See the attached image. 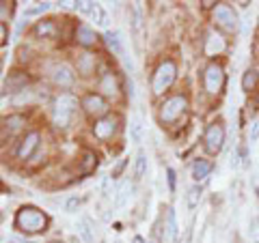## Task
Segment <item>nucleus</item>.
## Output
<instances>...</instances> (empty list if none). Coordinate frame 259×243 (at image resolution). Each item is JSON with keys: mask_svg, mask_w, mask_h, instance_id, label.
Returning <instances> with one entry per match:
<instances>
[{"mask_svg": "<svg viewBox=\"0 0 259 243\" xmlns=\"http://www.w3.org/2000/svg\"><path fill=\"white\" fill-rule=\"evenodd\" d=\"M48 215L37 207H22L18 213H15L13 226L24 234H39L48 230Z\"/></svg>", "mask_w": 259, "mask_h": 243, "instance_id": "nucleus-1", "label": "nucleus"}, {"mask_svg": "<svg viewBox=\"0 0 259 243\" xmlns=\"http://www.w3.org/2000/svg\"><path fill=\"white\" fill-rule=\"evenodd\" d=\"M78 108V99L74 95H67L63 93L54 99V110H52V116H54V125L56 127H67L71 116Z\"/></svg>", "mask_w": 259, "mask_h": 243, "instance_id": "nucleus-2", "label": "nucleus"}, {"mask_svg": "<svg viewBox=\"0 0 259 243\" xmlns=\"http://www.w3.org/2000/svg\"><path fill=\"white\" fill-rule=\"evenodd\" d=\"M188 110V99L184 95H173L160 106V120L166 125H173L177 123Z\"/></svg>", "mask_w": 259, "mask_h": 243, "instance_id": "nucleus-3", "label": "nucleus"}, {"mask_svg": "<svg viewBox=\"0 0 259 243\" xmlns=\"http://www.w3.org/2000/svg\"><path fill=\"white\" fill-rule=\"evenodd\" d=\"M177 78V67L173 60H164L156 69V74H153V80H151V91L156 95H162L164 91L171 88V84L175 82Z\"/></svg>", "mask_w": 259, "mask_h": 243, "instance_id": "nucleus-4", "label": "nucleus"}, {"mask_svg": "<svg viewBox=\"0 0 259 243\" xmlns=\"http://www.w3.org/2000/svg\"><path fill=\"white\" fill-rule=\"evenodd\" d=\"M203 84H205V91L209 95H218L225 86V69L223 65L218 63H209L205 67V74H203Z\"/></svg>", "mask_w": 259, "mask_h": 243, "instance_id": "nucleus-5", "label": "nucleus"}, {"mask_svg": "<svg viewBox=\"0 0 259 243\" xmlns=\"http://www.w3.org/2000/svg\"><path fill=\"white\" fill-rule=\"evenodd\" d=\"M223 144H225V127L221 123H212L203 134V147L209 155H218L223 151Z\"/></svg>", "mask_w": 259, "mask_h": 243, "instance_id": "nucleus-6", "label": "nucleus"}, {"mask_svg": "<svg viewBox=\"0 0 259 243\" xmlns=\"http://www.w3.org/2000/svg\"><path fill=\"white\" fill-rule=\"evenodd\" d=\"M214 18H216V22H218V26H221V28L229 30V32L238 30V15H236V11H233V7H229V5L216 7Z\"/></svg>", "mask_w": 259, "mask_h": 243, "instance_id": "nucleus-7", "label": "nucleus"}, {"mask_svg": "<svg viewBox=\"0 0 259 243\" xmlns=\"http://www.w3.org/2000/svg\"><path fill=\"white\" fill-rule=\"evenodd\" d=\"M82 108L87 114H91V116H102L108 112V103L106 99H104L102 95H97V93H91V95H87L84 99H82Z\"/></svg>", "mask_w": 259, "mask_h": 243, "instance_id": "nucleus-8", "label": "nucleus"}, {"mask_svg": "<svg viewBox=\"0 0 259 243\" xmlns=\"http://www.w3.org/2000/svg\"><path fill=\"white\" fill-rule=\"evenodd\" d=\"M93 132H95V136L100 138V140H108V138H112L115 132H117V116H108L106 114L104 118H100L93 125Z\"/></svg>", "mask_w": 259, "mask_h": 243, "instance_id": "nucleus-9", "label": "nucleus"}, {"mask_svg": "<svg viewBox=\"0 0 259 243\" xmlns=\"http://www.w3.org/2000/svg\"><path fill=\"white\" fill-rule=\"evenodd\" d=\"M28 76L24 74V71H11L9 78L5 80V93H20L26 88L28 84Z\"/></svg>", "mask_w": 259, "mask_h": 243, "instance_id": "nucleus-10", "label": "nucleus"}, {"mask_svg": "<svg viewBox=\"0 0 259 243\" xmlns=\"http://www.w3.org/2000/svg\"><path fill=\"white\" fill-rule=\"evenodd\" d=\"M39 147V132H28L26 138L20 142V147H18V157L20 159H28L32 153L37 151Z\"/></svg>", "mask_w": 259, "mask_h": 243, "instance_id": "nucleus-11", "label": "nucleus"}, {"mask_svg": "<svg viewBox=\"0 0 259 243\" xmlns=\"http://www.w3.org/2000/svg\"><path fill=\"white\" fill-rule=\"evenodd\" d=\"M52 80H54V84H56V86L69 88L71 84H74V71H71L67 65H61V67H56V69H54Z\"/></svg>", "mask_w": 259, "mask_h": 243, "instance_id": "nucleus-12", "label": "nucleus"}, {"mask_svg": "<svg viewBox=\"0 0 259 243\" xmlns=\"http://www.w3.org/2000/svg\"><path fill=\"white\" fill-rule=\"evenodd\" d=\"M225 50V41L221 39V35L216 32H207V39H205V54L207 56H216Z\"/></svg>", "mask_w": 259, "mask_h": 243, "instance_id": "nucleus-13", "label": "nucleus"}, {"mask_svg": "<svg viewBox=\"0 0 259 243\" xmlns=\"http://www.w3.org/2000/svg\"><path fill=\"white\" fill-rule=\"evenodd\" d=\"M209 172H212V164L205 159H197L192 164V179L194 181H203L209 176Z\"/></svg>", "mask_w": 259, "mask_h": 243, "instance_id": "nucleus-14", "label": "nucleus"}, {"mask_svg": "<svg viewBox=\"0 0 259 243\" xmlns=\"http://www.w3.org/2000/svg\"><path fill=\"white\" fill-rule=\"evenodd\" d=\"M76 39H78V43H80V45L89 47V45H95L97 35H95V30H91L89 26H78V30H76Z\"/></svg>", "mask_w": 259, "mask_h": 243, "instance_id": "nucleus-15", "label": "nucleus"}, {"mask_svg": "<svg viewBox=\"0 0 259 243\" xmlns=\"http://www.w3.org/2000/svg\"><path fill=\"white\" fill-rule=\"evenodd\" d=\"M35 32L37 37H54L56 35V24H54V20H46V22H39L37 26H35Z\"/></svg>", "mask_w": 259, "mask_h": 243, "instance_id": "nucleus-16", "label": "nucleus"}, {"mask_svg": "<svg viewBox=\"0 0 259 243\" xmlns=\"http://www.w3.org/2000/svg\"><path fill=\"white\" fill-rule=\"evenodd\" d=\"M100 91L110 97L117 95V82H115V78H112V74H104L100 78Z\"/></svg>", "mask_w": 259, "mask_h": 243, "instance_id": "nucleus-17", "label": "nucleus"}, {"mask_svg": "<svg viewBox=\"0 0 259 243\" xmlns=\"http://www.w3.org/2000/svg\"><path fill=\"white\" fill-rule=\"evenodd\" d=\"M97 166V155L93 151H84L82 153V161H80V170H82V174H91Z\"/></svg>", "mask_w": 259, "mask_h": 243, "instance_id": "nucleus-18", "label": "nucleus"}, {"mask_svg": "<svg viewBox=\"0 0 259 243\" xmlns=\"http://www.w3.org/2000/svg\"><path fill=\"white\" fill-rule=\"evenodd\" d=\"M24 125H26V118L22 114H9L5 118V129H9V134H18Z\"/></svg>", "mask_w": 259, "mask_h": 243, "instance_id": "nucleus-19", "label": "nucleus"}, {"mask_svg": "<svg viewBox=\"0 0 259 243\" xmlns=\"http://www.w3.org/2000/svg\"><path fill=\"white\" fill-rule=\"evenodd\" d=\"M132 196V183L130 181H123L117 188V196H115V207H123L125 205V200Z\"/></svg>", "mask_w": 259, "mask_h": 243, "instance_id": "nucleus-20", "label": "nucleus"}, {"mask_svg": "<svg viewBox=\"0 0 259 243\" xmlns=\"http://www.w3.org/2000/svg\"><path fill=\"white\" fill-rule=\"evenodd\" d=\"M257 82H259V71H255V69L244 71V78H242V91H246V93L255 91Z\"/></svg>", "mask_w": 259, "mask_h": 243, "instance_id": "nucleus-21", "label": "nucleus"}, {"mask_svg": "<svg viewBox=\"0 0 259 243\" xmlns=\"http://www.w3.org/2000/svg\"><path fill=\"white\" fill-rule=\"evenodd\" d=\"M104 39H106V43H108V47H110L112 52L123 54V45H121V35H119L117 30H108V32H106V37H104Z\"/></svg>", "mask_w": 259, "mask_h": 243, "instance_id": "nucleus-22", "label": "nucleus"}, {"mask_svg": "<svg viewBox=\"0 0 259 243\" xmlns=\"http://www.w3.org/2000/svg\"><path fill=\"white\" fill-rule=\"evenodd\" d=\"M166 234L171 241L177 239V220H175V211L171 207L166 209Z\"/></svg>", "mask_w": 259, "mask_h": 243, "instance_id": "nucleus-23", "label": "nucleus"}, {"mask_svg": "<svg viewBox=\"0 0 259 243\" xmlns=\"http://www.w3.org/2000/svg\"><path fill=\"white\" fill-rule=\"evenodd\" d=\"M93 67H95V58L91 54H82L80 56V60H78V71L82 76H89L93 71Z\"/></svg>", "mask_w": 259, "mask_h": 243, "instance_id": "nucleus-24", "label": "nucleus"}, {"mask_svg": "<svg viewBox=\"0 0 259 243\" xmlns=\"http://www.w3.org/2000/svg\"><path fill=\"white\" fill-rule=\"evenodd\" d=\"M201 194H203V192H201L199 185H194V188H190V190H188V196H186V205H188V209H194V207L199 205Z\"/></svg>", "mask_w": 259, "mask_h": 243, "instance_id": "nucleus-25", "label": "nucleus"}, {"mask_svg": "<svg viewBox=\"0 0 259 243\" xmlns=\"http://www.w3.org/2000/svg\"><path fill=\"white\" fill-rule=\"evenodd\" d=\"M145 172H147V157H145V153H139V157H136V166H134V176L136 179H143Z\"/></svg>", "mask_w": 259, "mask_h": 243, "instance_id": "nucleus-26", "label": "nucleus"}, {"mask_svg": "<svg viewBox=\"0 0 259 243\" xmlns=\"http://www.w3.org/2000/svg\"><path fill=\"white\" fill-rule=\"evenodd\" d=\"M48 9H50V3H37V7H28V9L24 11V15H26V18H32V15L46 13Z\"/></svg>", "mask_w": 259, "mask_h": 243, "instance_id": "nucleus-27", "label": "nucleus"}, {"mask_svg": "<svg viewBox=\"0 0 259 243\" xmlns=\"http://www.w3.org/2000/svg\"><path fill=\"white\" fill-rule=\"evenodd\" d=\"M78 232L82 234V239L87 243H93V232H91V228H89V220H82L78 224Z\"/></svg>", "mask_w": 259, "mask_h": 243, "instance_id": "nucleus-28", "label": "nucleus"}, {"mask_svg": "<svg viewBox=\"0 0 259 243\" xmlns=\"http://www.w3.org/2000/svg\"><path fill=\"white\" fill-rule=\"evenodd\" d=\"M91 15H93V20L100 24V26H108V15L102 11V7H100V5H95V9H93Z\"/></svg>", "mask_w": 259, "mask_h": 243, "instance_id": "nucleus-29", "label": "nucleus"}, {"mask_svg": "<svg viewBox=\"0 0 259 243\" xmlns=\"http://www.w3.org/2000/svg\"><path fill=\"white\" fill-rule=\"evenodd\" d=\"M130 134H132V142H141L143 127H141L139 120H132V123H130Z\"/></svg>", "mask_w": 259, "mask_h": 243, "instance_id": "nucleus-30", "label": "nucleus"}, {"mask_svg": "<svg viewBox=\"0 0 259 243\" xmlns=\"http://www.w3.org/2000/svg\"><path fill=\"white\" fill-rule=\"evenodd\" d=\"M78 9L82 11V13H93L95 3H78Z\"/></svg>", "mask_w": 259, "mask_h": 243, "instance_id": "nucleus-31", "label": "nucleus"}, {"mask_svg": "<svg viewBox=\"0 0 259 243\" xmlns=\"http://www.w3.org/2000/svg\"><path fill=\"white\" fill-rule=\"evenodd\" d=\"M166 176H168V190L175 192V170L168 168V170H166Z\"/></svg>", "mask_w": 259, "mask_h": 243, "instance_id": "nucleus-32", "label": "nucleus"}, {"mask_svg": "<svg viewBox=\"0 0 259 243\" xmlns=\"http://www.w3.org/2000/svg\"><path fill=\"white\" fill-rule=\"evenodd\" d=\"M78 205H80V200H78V198H69V200H67V207H65V209H67L69 213H74Z\"/></svg>", "mask_w": 259, "mask_h": 243, "instance_id": "nucleus-33", "label": "nucleus"}, {"mask_svg": "<svg viewBox=\"0 0 259 243\" xmlns=\"http://www.w3.org/2000/svg\"><path fill=\"white\" fill-rule=\"evenodd\" d=\"M0 43L7 45V24L5 22L0 24Z\"/></svg>", "mask_w": 259, "mask_h": 243, "instance_id": "nucleus-34", "label": "nucleus"}, {"mask_svg": "<svg viewBox=\"0 0 259 243\" xmlns=\"http://www.w3.org/2000/svg\"><path fill=\"white\" fill-rule=\"evenodd\" d=\"M123 168H125V159H121L119 164H117V168L112 170V179H117V176L121 174V170H123Z\"/></svg>", "mask_w": 259, "mask_h": 243, "instance_id": "nucleus-35", "label": "nucleus"}, {"mask_svg": "<svg viewBox=\"0 0 259 243\" xmlns=\"http://www.w3.org/2000/svg\"><path fill=\"white\" fill-rule=\"evenodd\" d=\"M257 138H259V118L255 120V125H253V129H250V140H257Z\"/></svg>", "mask_w": 259, "mask_h": 243, "instance_id": "nucleus-36", "label": "nucleus"}, {"mask_svg": "<svg viewBox=\"0 0 259 243\" xmlns=\"http://www.w3.org/2000/svg\"><path fill=\"white\" fill-rule=\"evenodd\" d=\"M216 3H212V0H205V3H203V7H205V9H209V7H214Z\"/></svg>", "mask_w": 259, "mask_h": 243, "instance_id": "nucleus-37", "label": "nucleus"}, {"mask_svg": "<svg viewBox=\"0 0 259 243\" xmlns=\"http://www.w3.org/2000/svg\"><path fill=\"white\" fill-rule=\"evenodd\" d=\"M132 243H145V241H143V237H134V241H132Z\"/></svg>", "mask_w": 259, "mask_h": 243, "instance_id": "nucleus-38", "label": "nucleus"}, {"mask_svg": "<svg viewBox=\"0 0 259 243\" xmlns=\"http://www.w3.org/2000/svg\"><path fill=\"white\" fill-rule=\"evenodd\" d=\"M52 243H61V241H52Z\"/></svg>", "mask_w": 259, "mask_h": 243, "instance_id": "nucleus-39", "label": "nucleus"}]
</instances>
